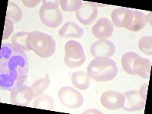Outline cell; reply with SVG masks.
Wrapping results in <instances>:
<instances>
[{
  "instance_id": "cell-1",
  "label": "cell",
  "mask_w": 152,
  "mask_h": 114,
  "mask_svg": "<svg viewBox=\"0 0 152 114\" xmlns=\"http://www.w3.org/2000/svg\"><path fill=\"white\" fill-rule=\"evenodd\" d=\"M29 60L27 54L12 43H2L0 50V87L12 91L23 86L28 78Z\"/></svg>"
},
{
  "instance_id": "cell-2",
  "label": "cell",
  "mask_w": 152,
  "mask_h": 114,
  "mask_svg": "<svg viewBox=\"0 0 152 114\" xmlns=\"http://www.w3.org/2000/svg\"><path fill=\"white\" fill-rule=\"evenodd\" d=\"M87 70L91 78L100 82L114 79L119 71L117 63L107 57L94 58L88 65Z\"/></svg>"
},
{
  "instance_id": "cell-3",
  "label": "cell",
  "mask_w": 152,
  "mask_h": 114,
  "mask_svg": "<svg viewBox=\"0 0 152 114\" xmlns=\"http://www.w3.org/2000/svg\"><path fill=\"white\" fill-rule=\"evenodd\" d=\"M27 44L30 50H32L38 56L49 58L56 51V41L50 35L41 31H32L29 33Z\"/></svg>"
},
{
  "instance_id": "cell-4",
  "label": "cell",
  "mask_w": 152,
  "mask_h": 114,
  "mask_svg": "<svg viewBox=\"0 0 152 114\" xmlns=\"http://www.w3.org/2000/svg\"><path fill=\"white\" fill-rule=\"evenodd\" d=\"M43 5L39 11V15L43 24L50 28L60 26L63 21V15L59 9V1L43 0Z\"/></svg>"
},
{
  "instance_id": "cell-5",
  "label": "cell",
  "mask_w": 152,
  "mask_h": 114,
  "mask_svg": "<svg viewBox=\"0 0 152 114\" xmlns=\"http://www.w3.org/2000/svg\"><path fill=\"white\" fill-rule=\"evenodd\" d=\"M86 60L83 46L76 40H69L65 45V64L69 68L81 66Z\"/></svg>"
},
{
  "instance_id": "cell-6",
  "label": "cell",
  "mask_w": 152,
  "mask_h": 114,
  "mask_svg": "<svg viewBox=\"0 0 152 114\" xmlns=\"http://www.w3.org/2000/svg\"><path fill=\"white\" fill-rule=\"evenodd\" d=\"M58 97L62 105L71 109L79 108L84 103V98L81 93L70 86L61 88Z\"/></svg>"
},
{
  "instance_id": "cell-7",
  "label": "cell",
  "mask_w": 152,
  "mask_h": 114,
  "mask_svg": "<svg viewBox=\"0 0 152 114\" xmlns=\"http://www.w3.org/2000/svg\"><path fill=\"white\" fill-rule=\"evenodd\" d=\"M34 97L32 88L28 85H23L15 90L11 91L10 103L16 106L27 107Z\"/></svg>"
},
{
  "instance_id": "cell-8",
  "label": "cell",
  "mask_w": 152,
  "mask_h": 114,
  "mask_svg": "<svg viewBox=\"0 0 152 114\" xmlns=\"http://www.w3.org/2000/svg\"><path fill=\"white\" fill-rule=\"evenodd\" d=\"M102 106L110 110L122 109L124 106L125 96L123 94L116 91H105L100 97Z\"/></svg>"
},
{
  "instance_id": "cell-9",
  "label": "cell",
  "mask_w": 152,
  "mask_h": 114,
  "mask_svg": "<svg viewBox=\"0 0 152 114\" xmlns=\"http://www.w3.org/2000/svg\"><path fill=\"white\" fill-rule=\"evenodd\" d=\"M123 94L125 96V103L122 109L125 111L134 112L145 109L146 100L142 97L139 91H129Z\"/></svg>"
},
{
  "instance_id": "cell-10",
  "label": "cell",
  "mask_w": 152,
  "mask_h": 114,
  "mask_svg": "<svg viewBox=\"0 0 152 114\" xmlns=\"http://www.w3.org/2000/svg\"><path fill=\"white\" fill-rule=\"evenodd\" d=\"M76 18L81 24L89 25L96 20L98 15V9L94 2H85L75 12Z\"/></svg>"
},
{
  "instance_id": "cell-11",
  "label": "cell",
  "mask_w": 152,
  "mask_h": 114,
  "mask_svg": "<svg viewBox=\"0 0 152 114\" xmlns=\"http://www.w3.org/2000/svg\"><path fill=\"white\" fill-rule=\"evenodd\" d=\"M116 52L115 44L107 39L98 40L92 44L91 47V54L94 57H110L113 56Z\"/></svg>"
},
{
  "instance_id": "cell-12",
  "label": "cell",
  "mask_w": 152,
  "mask_h": 114,
  "mask_svg": "<svg viewBox=\"0 0 152 114\" xmlns=\"http://www.w3.org/2000/svg\"><path fill=\"white\" fill-rule=\"evenodd\" d=\"M113 24L111 21L106 18H101L92 28V34L99 40L110 37L113 33Z\"/></svg>"
},
{
  "instance_id": "cell-13",
  "label": "cell",
  "mask_w": 152,
  "mask_h": 114,
  "mask_svg": "<svg viewBox=\"0 0 152 114\" xmlns=\"http://www.w3.org/2000/svg\"><path fill=\"white\" fill-rule=\"evenodd\" d=\"M132 12L127 8H117L113 11L111 18L117 28H127L132 21Z\"/></svg>"
},
{
  "instance_id": "cell-14",
  "label": "cell",
  "mask_w": 152,
  "mask_h": 114,
  "mask_svg": "<svg viewBox=\"0 0 152 114\" xmlns=\"http://www.w3.org/2000/svg\"><path fill=\"white\" fill-rule=\"evenodd\" d=\"M151 62L138 55L132 64V75H139L141 78L148 79L150 77Z\"/></svg>"
},
{
  "instance_id": "cell-15",
  "label": "cell",
  "mask_w": 152,
  "mask_h": 114,
  "mask_svg": "<svg viewBox=\"0 0 152 114\" xmlns=\"http://www.w3.org/2000/svg\"><path fill=\"white\" fill-rule=\"evenodd\" d=\"M59 34L61 37L75 39L83 36L84 30L76 23L73 21H67L59 30Z\"/></svg>"
},
{
  "instance_id": "cell-16",
  "label": "cell",
  "mask_w": 152,
  "mask_h": 114,
  "mask_svg": "<svg viewBox=\"0 0 152 114\" xmlns=\"http://www.w3.org/2000/svg\"><path fill=\"white\" fill-rule=\"evenodd\" d=\"M132 21L129 26L126 29L129 31L137 32L143 29L148 23V17L143 12L138 10H132Z\"/></svg>"
},
{
  "instance_id": "cell-17",
  "label": "cell",
  "mask_w": 152,
  "mask_h": 114,
  "mask_svg": "<svg viewBox=\"0 0 152 114\" xmlns=\"http://www.w3.org/2000/svg\"><path fill=\"white\" fill-rule=\"evenodd\" d=\"M72 82L77 89L85 91L90 87L91 78L84 71L75 72L72 75Z\"/></svg>"
},
{
  "instance_id": "cell-18",
  "label": "cell",
  "mask_w": 152,
  "mask_h": 114,
  "mask_svg": "<svg viewBox=\"0 0 152 114\" xmlns=\"http://www.w3.org/2000/svg\"><path fill=\"white\" fill-rule=\"evenodd\" d=\"M29 33L26 31H21L18 33L14 34L12 37V44L15 48L21 50L22 51H29V49L27 44V40Z\"/></svg>"
},
{
  "instance_id": "cell-19",
  "label": "cell",
  "mask_w": 152,
  "mask_h": 114,
  "mask_svg": "<svg viewBox=\"0 0 152 114\" xmlns=\"http://www.w3.org/2000/svg\"><path fill=\"white\" fill-rule=\"evenodd\" d=\"M5 18L9 19L14 24L18 23L22 18V11L17 4L9 1Z\"/></svg>"
},
{
  "instance_id": "cell-20",
  "label": "cell",
  "mask_w": 152,
  "mask_h": 114,
  "mask_svg": "<svg viewBox=\"0 0 152 114\" xmlns=\"http://www.w3.org/2000/svg\"><path fill=\"white\" fill-rule=\"evenodd\" d=\"M34 108L37 109L47 110H54V101L52 97L47 94H43L39 96L36 100L34 101Z\"/></svg>"
},
{
  "instance_id": "cell-21",
  "label": "cell",
  "mask_w": 152,
  "mask_h": 114,
  "mask_svg": "<svg viewBox=\"0 0 152 114\" xmlns=\"http://www.w3.org/2000/svg\"><path fill=\"white\" fill-rule=\"evenodd\" d=\"M50 84V79L49 78V75L47 74L44 78L37 79L33 85H31V88L33 89L34 97H37L42 94L48 88Z\"/></svg>"
},
{
  "instance_id": "cell-22",
  "label": "cell",
  "mask_w": 152,
  "mask_h": 114,
  "mask_svg": "<svg viewBox=\"0 0 152 114\" xmlns=\"http://www.w3.org/2000/svg\"><path fill=\"white\" fill-rule=\"evenodd\" d=\"M138 54L134 52L126 53L122 57V66L124 71L132 75V64Z\"/></svg>"
},
{
  "instance_id": "cell-23",
  "label": "cell",
  "mask_w": 152,
  "mask_h": 114,
  "mask_svg": "<svg viewBox=\"0 0 152 114\" xmlns=\"http://www.w3.org/2000/svg\"><path fill=\"white\" fill-rule=\"evenodd\" d=\"M61 9L64 12H77L82 5V1L81 0H61L59 1Z\"/></svg>"
},
{
  "instance_id": "cell-24",
  "label": "cell",
  "mask_w": 152,
  "mask_h": 114,
  "mask_svg": "<svg viewBox=\"0 0 152 114\" xmlns=\"http://www.w3.org/2000/svg\"><path fill=\"white\" fill-rule=\"evenodd\" d=\"M138 47L146 55L151 56L152 38L151 36H145L138 41Z\"/></svg>"
},
{
  "instance_id": "cell-25",
  "label": "cell",
  "mask_w": 152,
  "mask_h": 114,
  "mask_svg": "<svg viewBox=\"0 0 152 114\" xmlns=\"http://www.w3.org/2000/svg\"><path fill=\"white\" fill-rule=\"evenodd\" d=\"M13 31H14V23L12 22V21H10L9 19L5 18L2 39L3 40L8 39L9 37V36L13 33Z\"/></svg>"
},
{
  "instance_id": "cell-26",
  "label": "cell",
  "mask_w": 152,
  "mask_h": 114,
  "mask_svg": "<svg viewBox=\"0 0 152 114\" xmlns=\"http://www.w3.org/2000/svg\"><path fill=\"white\" fill-rule=\"evenodd\" d=\"M23 4H24L25 6L29 8H34L35 6L39 4V2H40L39 0H37V1H34V0H31V1H22Z\"/></svg>"
},
{
  "instance_id": "cell-27",
  "label": "cell",
  "mask_w": 152,
  "mask_h": 114,
  "mask_svg": "<svg viewBox=\"0 0 152 114\" xmlns=\"http://www.w3.org/2000/svg\"><path fill=\"white\" fill-rule=\"evenodd\" d=\"M148 84H145V85H143L142 87H141V90L139 91L140 92L142 97L146 100V97H147V93H148Z\"/></svg>"
},
{
  "instance_id": "cell-28",
  "label": "cell",
  "mask_w": 152,
  "mask_h": 114,
  "mask_svg": "<svg viewBox=\"0 0 152 114\" xmlns=\"http://www.w3.org/2000/svg\"><path fill=\"white\" fill-rule=\"evenodd\" d=\"M84 113H102L97 110H88L85 111Z\"/></svg>"
}]
</instances>
